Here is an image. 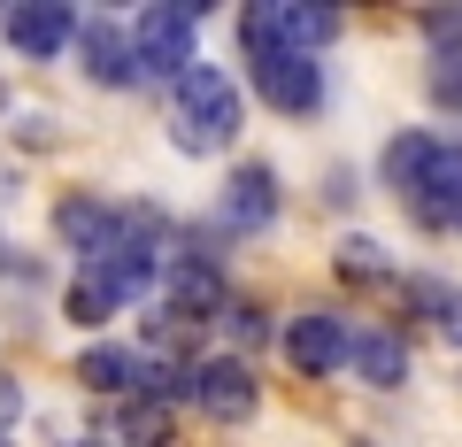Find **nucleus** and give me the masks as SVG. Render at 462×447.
Listing matches in <instances>:
<instances>
[{
  "label": "nucleus",
  "instance_id": "11",
  "mask_svg": "<svg viewBox=\"0 0 462 447\" xmlns=\"http://www.w3.org/2000/svg\"><path fill=\"white\" fill-rule=\"evenodd\" d=\"M346 363H355V378L370 386H401L409 378V348H401V331H346Z\"/></svg>",
  "mask_w": 462,
  "mask_h": 447
},
{
  "label": "nucleus",
  "instance_id": "12",
  "mask_svg": "<svg viewBox=\"0 0 462 447\" xmlns=\"http://www.w3.org/2000/svg\"><path fill=\"white\" fill-rule=\"evenodd\" d=\"M224 301H231V293H224V270H216V263L185 255V263L170 270V309H178V316H216Z\"/></svg>",
  "mask_w": 462,
  "mask_h": 447
},
{
  "label": "nucleus",
  "instance_id": "4",
  "mask_svg": "<svg viewBox=\"0 0 462 447\" xmlns=\"http://www.w3.org/2000/svg\"><path fill=\"white\" fill-rule=\"evenodd\" d=\"M193 401L216 424H247L263 394H254V370L239 363V355H208V363H193Z\"/></svg>",
  "mask_w": 462,
  "mask_h": 447
},
{
  "label": "nucleus",
  "instance_id": "5",
  "mask_svg": "<svg viewBox=\"0 0 462 447\" xmlns=\"http://www.w3.org/2000/svg\"><path fill=\"white\" fill-rule=\"evenodd\" d=\"M254 93L285 116H309L316 100H324V70L309 54H254Z\"/></svg>",
  "mask_w": 462,
  "mask_h": 447
},
{
  "label": "nucleus",
  "instance_id": "21",
  "mask_svg": "<svg viewBox=\"0 0 462 447\" xmlns=\"http://www.w3.org/2000/svg\"><path fill=\"white\" fill-rule=\"evenodd\" d=\"M62 447H116V440H62Z\"/></svg>",
  "mask_w": 462,
  "mask_h": 447
},
{
  "label": "nucleus",
  "instance_id": "7",
  "mask_svg": "<svg viewBox=\"0 0 462 447\" xmlns=\"http://www.w3.org/2000/svg\"><path fill=\"white\" fill-rule=\"evenodd\" d=\"M54 239H62L69 255H85V263H100V255L116 247V209L93 193H69L62 209H54Z\"/></svg>",
  "mask_w": 462,
  "mask_h": 447
},
{
  "label": "nucleus",
  "instance_id": "16",
  "mask_svg": "<svg viewBox=\"0 0 462 447\" xmlns=\"http://www.w3.org/2000/svg\"><path fill=\"white\" fill-rule=\"evenodd\" d=\"M116 447H170V409L124 394V416H116Z\"/></svg>",
  "mask_w": 462,
  "mask_h": 447
},
{
  "label": "nucleus",
  "instance_id": "3",
  "mask_svg": "<svg viewBox=\"0 0 462 447\" xmlns=\"http://www.w3.org/2000/svg\"><path fill=\"white\" fill-rule=\"evenodd\" d=\"M285 363H293L300 378L339 370V363H346V316H339V309H300L293 324H285Z\"/></svg>",
  "mask_w": 462,
  "mask_h": 447
},
{
  "label": "nucleus",
  "instance_id": "22",
  "mask_svg": "<svg viewBox=\"0 0 462 447\" xmlns=\"http://www.w3.org/2000/svg\"><path fill=\"white\" fill-rule=\"evenodd\" d=\"M455 224H462V216H455Z\"/></svg>",
  "mask_w": 462,
  "mask_h": 447
},
{
  "label": "nucleus",
  "instance_id": "2",
  "mask_svg": "<svg viewBox=\"0 0 462 447\" xmlns=\"http://www.w3.org/2000/svg\"><path fill=\"white\" fill-rule=\"evenodd\" d=\"M193 32H200V8H147V16L132 23V70L139 78H170L178 85L185 70L200 62Z\"/></svg>",
  "mask_w": 462,
  "mask_h": 447
},
{
  "label": "nucleus",
  "instance_id": "19",
  "mask_svg": "<svg viewBox=\"0 0 462 447\" xmlns=\"http://www.w3.org/2000/svg\"><path fill=\"white\" fill-rule=\"evenodd\" d=\"M216 324H224L239 348H263V340H270V316L254 309V301H224V309H216Z\"/></svg>",
  "mask_w": 462,
  "mask_h": 447
},
{
  "label": "nucleus",
  "instance_id": "20",
  "mask_svg": "<svg viewBox=\"0 0 462 447\" xmlns=\"http://www.w3.org/2000/svg\"><path fill=\"white\" fill-rule=\"evenodd\" d=\"M339 270H346V278H385L393 263H385L378 239H339Z\"/></svg>",
  "mask_w": 462,
  "mask_h": 447
},
{
  "label": "nucleus",
  "instance_id": "17",
  "mask_svg": "<svg viewBox=\"0 0 462 447\" xmlns=\"http://www.w3.org/2000/svg\"><path fill=\"white\" fill-rule=\"evenodd\" d=\"M431 154H439V139H431V132H401L393 147H385V185H401V193H409V185L424 178Z\"/></svg>",
  "mask_w": 462,
  "mask_h": 447
},
{
  "label": "nucleus",
  "instance_id": "1",
  "mask_svg": "<svg viewBox=\"0 0 462 447\" xmlns=\"http://www.w3.org/2000/svg\"><path fill=\"white\" fill-rule=\"evenodd\" d=\"M170 139L185 154H216L239 139V85L224 78L216 62H193L178 78V116H170Z\"/></svg>",
  "mask_w": 462,
  "mask_h": 447
},
{
  "label": "nucleus",
  "instance_id": "9",
  "mask_svg": "<svg viewBox=\"0 0 462 447\" xmlns=\"http://www.w3.org/2000/svg\"><path fill=\"white\" fill-rule=\"evenodd\" d=\"M270 216H278V178H270L263 163L231 170V178H224V224H231V232H263Z\"/></svg>",
  "mask_w": 462,
  "mask_h": 447
},
{
  "label": "nucleus",
  "instance_id": "10",
  "mask_svg": "<svg viewBox=\"0 0 462 447\" xmlns=\"http://www.w3.org/2000/svg\"><path fill=\"white\" fill-rule=\"evenodd\" d=\"M409 200H416L424 224H455V216H462V147H439V154H431L424 178L409 185Z\"/></svg>",
  "mask_w": 462,
  "mask_h": 447
},
{
  "label": "nucleus",
  "instance_id": "15",
  "mask_svg": "<svg viewBox=\"0 0 462 447\" xmlns=\"http://www.w3.org/2000/svg\"><path fill=\"white\" fill-rule=\"evenodd\" d=\"M132 370H139V355L108 348V340H93L78 355V386H93V394H132Z\"/></svg>",
  "mask_w": 462,
  "mask_h": 447
},
{
  "label": "nucleus",
  "instance_id": "18",
  "mask_svg": "<svg viewBox=\"0 0 462 447\" xmlns=\"http://www.w3.org/2000/svg\"><path fill=\"white\" fill-rule=\"evenodd\" d=\"M409 293L424 301V316H431V324H439L447 340L462 348V285H447V278H409Z\"/></svg>",
  "mask_w": 462,
  "mask_h": 447
},
{
  "label": "nucleus",
  "instance_id": "13",
  "mask_svg": "<svg viewBox=\"0 0 462 447\" xmlns=\"http://www.w3.org/2000/svg\"><path fill=\"white\" fill-rule=\"evenodd\" d=\"M270 32H278L285 54H309L316 62V47L339 32V16H331V8H285V0H270Z\"/></svg>",
  "mask_w": 462,
  "mask_h": 447
},
{
  "label": "nucleus",
  "instance_id": "8",
  "mask_svg": "<svg viewBox=\"0 0 462 447\" xmlns=\"http://www.w3.org/2000/svg\"><path fill=\"white\" fill-rule=\"evenodd\" d=\"M78 54H85V78L93 85H139V70H132V32L124 23H78Z\"/></svg>",
  "mask_w": 462,
  "mask_h": 447
},
{
  "label": "nucleus",
  "instance_id": "6",
  "mask_svg": "<svg viewBox=\"0 0 462 447\" xmlns=\"http://www.w3.org/2000/svg\"><path fill=\"white\" fill-rule=\"evenodd\" d=\"M8 47L32 54V62H47V54H62L69 39H78V16H69L62 0H23V8H8Z\"/></svg>",
  "mask_w": 462,
  "mask_h": 447
},
{
  "label": "nucleus",
  "instance_id": "14",
  "mask_svg": "<svg viewBox=\"0 0 462 447\" xmlns=\"http://www.w3.org/2000/svg\"><path fill=\"white\" fill-rule=\"evenodd\" d=\"M62 309H69V324L100 331V324H108L116 309H124V293H116V285L100 278V270H78V278H69V293H62Z\"/></svg>",
  "mask_w": 462,
  "mask_h": 447
}]
</instances>
